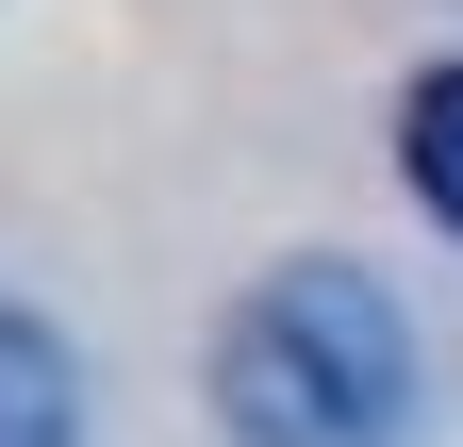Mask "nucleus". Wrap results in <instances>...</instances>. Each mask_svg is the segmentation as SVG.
Listing matches in <instances>:
<instances>
[{"label": "nucleus", "mask_w": 463, "mask_h": 447, "mask_svg": "<svg viewBox=\"0 0 463 447\" xmlns=\"http://www.w3.org/2000/svg\"><path fill=\"white\" fill-rule=\"evenodd\" d=\"M0 447H83V365L33 299H0Z\"/></svg>", "instance_id": "obj_2"}, {"label": "nucleus", "mask_w": 463, "mask_h": 447, "mask_svg": "<svg viewBox=\"0 0 463 447\" xmlns=\"http://www.w3.org/2000/svg\"><path fill=\"white\" fill-rule=\"evenodd\" d=\"M215 431L232 447H397L414 431V331L364 265H265L215 331Z\"/></svg>", "instance_id": "obj_1"}, {"label": "nucleus", "mask_w": 463, "mask_h": 447, "mask_svg": "<svg viewBox=\"0 0 463 447\" xmlns=\"http://www.w3.org/2000/svg\"><path fill=\"white\" fill-rule=\"evenodd\" d=\"M397 166H414V199L463 233V67H430L414 100H397Z\"/></svg>", "instance_id": "obj_3"}]
</instances>
